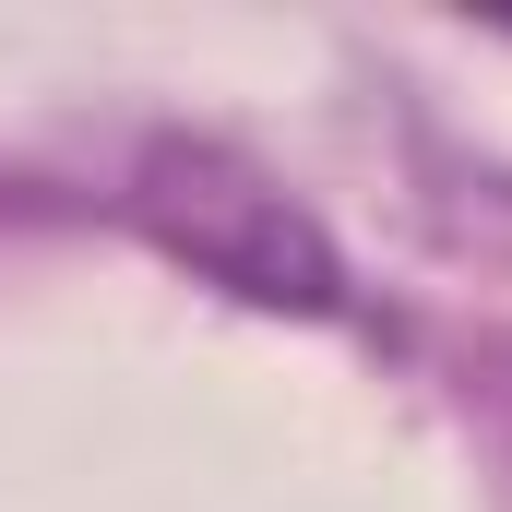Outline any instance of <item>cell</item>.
Wrapping results in <instances>:
<instances>
[{
  "mask_svg": "<svg viewBox=\"0 0 512 512\" xmlns=\"http://www.w3.org/2000/svg\"><path fill=\"white\" fill-rule=\"evenodd\" d=\"M143 215L203 262V274H227L239 298L334 310V262H322V239L298 227V203H286V191H262V179H239L227 155H167V167H155V191H143Z\"/></svg>",
  "mask_w": 512,
  "mask_h": 512,
  "instance_id": "obj_1",
  "label": "cell"
}]
</instances>
